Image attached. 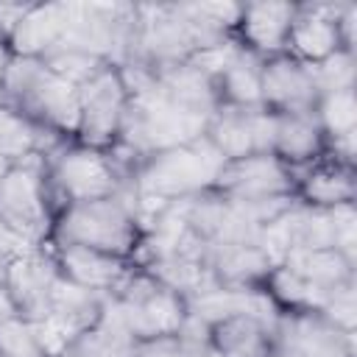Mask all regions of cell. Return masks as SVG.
<instances>
[{"label":"cell","instance_id":"7","mask_svg":"<svg viewBox=\"0 0 357 357\" xmlns=\"http://www.w3.org/2000/svg\"><path fill=\"white\" fill-rule=\"evenodd\" d=\"M42 159H28L0 173V223L31 245H47L56 218Z\"/></svg>","mask_w":357,"mask_h":357},{"label":"cell","instance_id":"24","mask_svg":"<svg viewBox=\"0 0 357 357\" xmlns=\"http://www.w3.org/2000/svg\"><path fill=\"white\" fill-rule=\"evenodd\" d=\"M318 86V98L326 92H340V89H354V50H337L335 56L310 64Z\"/></svg>","mask_w":357,"mask_h":357},{"label":"cell","instance_id":"17","mask_svg":"<svg viewBox=\"0 0 357 357\" xmlns=\"http://www.w3.org/2000/svg\"><path fill=\"white\" fill-rule=\"evenodd\" d=\"M357 195L354 187V162L340 156H321L296 173V201L315 209H337L351 206Z\"/></svg>","mask_w":357,"mask_h":357},{"label":"cell","instance_id":"18","mask_svg":"<svg viewBox=\"0 0 357 357\" xmlns=\"http://www.w3.org/2000/svg\"><path fill=\"white\" fill-rule=\"evenodd\" d=\"M271 153L282 159L293 173L304 170L307 165L318 162L329 153L326 134L315 117V109L310 112H273V139Z\"/></svg>","mask_w":357,"mask_h":357},{"label":"cell","instance_id":"6","mask_svg":"<svg viewBox=\"0 0 357 357\" xmlns=\"http://www.w3.org/2000/svg\"><path fill=\"white\" fill-rule=\"evenodd\" d=\"M109 310L134 340L176 335L187 321V298L139 265L109 298Z\"/></svg>","mask_w":357,"mask_h":357},{"label":"cell","instance_id":"16","mask_svg":"<svg viewBox=\"0 0 357 357\" xmlns=\"http://www.w3.org/2000/svg\"><path fill=\"white\" fill-rule=\"evenodd\" d=\"M70 25V3H28L22 17L8 33L11 56H33L47 59L53 56Z\"/></svg>","mask_w":357,"mask_h":357},{"label":"cell","instance_id":"3","mask_svg":"<svg viewBox=\"0 0 357 357\" xmlns=\"http://www.w3.org/2000/svg\"><path fill=\"white\" fill-rule=\"evenodd\" d=\"M3 103L59 139H75L78 84L53 70L45 59L11 56L0 78Z\"/></svg>","mask_w":357,"mask_h":357},{"label":"cell","instance_id":"28","mask_svg":"<svg viewBox=\"0 0 357 357\" xmlns=\"http://www.w3.org/2000/svg\"><path fill=\"white\" fill-rule=\"evenodd\" d=\"M0 103H3V92H0Z\"/></svg>","mask_w":357,"mask_h":357},{"label":"cell","instance_id":"21","mask_svg":"<svg viewBox=\"0 0 357 357\" xmlns=\"http://www.w3.org/2000/svg\"><path fill=\"white\" fill-rule=\"evenodd\" d=\"M61 139L31 123L17 109L0 103V165L11 167L28 159L47 156Z\"/></svg>","mask_w":357,"mask_h":357},{"label":"cell","instance_id":"27","mask_svg":"<svg viewBox=\"0 0 357 357\" xmlns=\"http://www.w3.org/2000/svg\"><path fill=\"white\" fill-rule=\"evenodd\" d=\"M273 357H293V354H284V351H276Z\"/></svg>","mask_w":357,"mask_h":357},{"label":"cell","instance_id":"23","mask_svg":"<svg viewBox=\"0 0 357 357\" xmlns=\"http://www.w3.org/2000/svg\"><path fill=\"white\" fill-rule=\"evenodd\" d=\"M206 340H209L206 324H201L198 318H192L187 312V321H184V326L176 335L134 340L131 357H192Z\"/></svg>","mask_w":357,"mask_h":357},{"label":"cell","instance_id":"9","mask_svg":"<svg viewBox=\"0 0 357 357\" xmlns=\"http://www.w3.org/2000/svg\"><path fill=\"white\" fill-rule=\"evenodd\" d=\"M354 3H296L284 53L318 64L337 50H354Z\"/></svg>","mask_w":357,"mask_h":357},{"label":"cell","instance_id":"14","mask_svg":"<svg viewBox=\"0 0 357 357\" xmlns=\"http://www.w3.org/2000/svg\"><path fill=\"white\" fill-rule=\"evenodd\" d=\"M262 106L268 112H310L318 100L312 67L290 53L265 59L262 64Z\"/></svg>","mask_w":357,"mask_h":357},{"label":"cell","instance_id":"13","mask_svg":"<svg viewBox=\"0 0 357 357\" xmlns=\"http://www.w3.org/2000/svg\"><path fill=\"white\" fill-rule=\"evenodd\" d=\"M204 137L223 156V162L251 153H271L273 112L265 106H218Z\"/></svg>","mask_w":357,"mask_h":357},{"label":"cell","instance_id":"19","mask_svg":"<svg viewBox=\"0 0 357 357\" xmlns=\"http://www.w3.org/2000/svg\"><path fill=\"white\" fill-rule=\"evenodd\" d=\"M296 14V3H240V20L234 39L262 59L287 50V33Z\"/></svg>","mask_w":357,"mask_h":357},{"label":"cell","instance_id":"22","mask_svg":"<svg viewBox=\"0 0 357 357\" xmlns=\"http://www.w3.org/2000/svg\"><path fill=\"white\" fill-rule=\"evenodd\" d=\"M0 357H56V349L39 324L6 312L0 318Z\"/></svg>","mask_w":357,"mask_h":357},{"label":"cell","instance_id":"2","mask_svg":"<svg viewBox=\"0 0 357 357\" xmlns=\"http://www.w3.org/2000/svg\"><path fill=\"white\" fill-rule=\"evenodd\" d=\"M145 220L128 184L117 195L61 206L53 218L47 245H84L120 259H137Z\"/></svg>","mask_w":357,"mask_h":357},{"label":"cell","instance_id":"5","mask_svg":"<svg viewBox=\"0 0 357 357\" xmlns=\"http://www.w3.org/2000/svg\"><path fill=\"white\" fill-rule=\"evenodd\" d=\"M42 165L56 212L70 204L117 195L128 184V167L114 151H100L78 139H61Z\"/></svg>","mask_w":357,"mask_h":357},{"label":"cell","instance_id":"20","mask_svg":"<svg viewBox=\"0 0 357 357\" xmlns=\"http://www.w3.org/2000/svg\"><path fill=\"white\" fill-rule=\"evenodd\" d=\"M276 321L257 312H234L209 324V343L223 357H273Z\"/></svg>","mask_w":357,"mask_h":357},{"label":"cell","instance_id":"26","mask_svg":"<svg viewBox=\"0 0 357 357\" xmlns=\"http://www.w3.org/2000/svg\"><path fill=\"white\" fill-rule=\"evenodd\" d=\"M192 357H223V354H220V351H218V349H215V346L206 340V343H204V346H201V349H198Z\"/></svg>","mask_w":357,"mask_h":357},{"label":"cell","instance_id":"4","mask_svg":"<svg viewBox=\"0 0 357 357\" xmlns=\"http://www.w3.org/2000/svg\"><path fill=\"white\" fill-rule=\"evenodd\" d=\"M346 284H354V259L335 248L293 251L282 257L262 282L279 312H324Z\"/></svg>","mask_w":357,"mask_h":357},{"label":"cell","instance_id":"12","mask_svg":"<svg viewBox=\"0 0 357 357\" xmlns=\"http://www.w3.org/2000/svg\"><path fill=\"white\" fill-rule=\"evenodd\" d=\"M273 329L276 351L293 357H357L354 332L337 326L324 312H279Z\"/></svg>","mask_w":357,"mask_h":357},{"label":"cell","instance_id":"1","mask_svg":"<svg viewBox=\"0 0 357 357\" xmlns=\"http://www.w3.org/2000/svg\"><path fill=\"white\" fill-rule=\"evenodd\" d=\"M223 156L206 142V137L184 145H173L148 153L128 170V192L137 201L142 220L167 204L195 198L215 187Z\"/></svg>","mask_w":357,"mask_h":357},{"label":"cell","instance_id":"25","mask_svg":"<svg viewBox=\"0 0 357 357\" xmlns=\"http://www.w3.org/2000/svg\"><path fill=\"white\" fill-rule=\"evenodd\" d=\"M8 59H11V47H8V39H6V33H3V28H0V78H3V73H6Z\"/></svg>","mask_w":357,"mask_h":357},{"label":"cell","instance_id":"15","mask_svg":"<svg viewBox=\"0 0 357 357\" xmlns=\"http://www.w3.org/2000/svg\"><path fill=\"white\" fill-rule=\"evenodd\" d=\"M50 251L56 257L59 273L70 284L92 290L103 298H112L137 265L131 259H120V257L92 251V248H84V245H50Z\"/></svg>","mask_w":357,"mask_h":357},{"label":"cell","instance_id":"8","mask_svg":"<svg viewBox=\"0 0 357 357\" xmlns=\"http://www.w3.org/2000/svg\"><path fill=\"white\" fill-rule=\"evenodd\" d=\"M131 86L117 64L98 67L78 84V131L75 139L100 151H114L128 114Z\"/></svg>","mask_w":357,"mask_h":357},{"label":"cell","instance_id":"11","mask_svg":"<svg viewBox=\"0 0 357 357\" xmlns=\"http://www.w3.org/2000/svg\"><path fill=\"white\" fill-rule=\"evenodd\" d=\"M59 287L61 273L50 245L28 248L0 273V290L6 293L11 310L33 324H42L47 318Z\"/></svg>","mask_w":357,"mask_h":357},{"label":"cell","instance_id":"10","mask_svg":"<svg viewBox=\"0 0 357 357\" xmlns=\"http://www.w3.org/2000/svg\"><path fill=\"white\" fill-rule=\"evenodd\" d=\"M212 190L245 206L279 209L296 201V173L273 153H251L223 162Z\"/></svg>","mask_w":357,"mask_h":357}]
</instances>
